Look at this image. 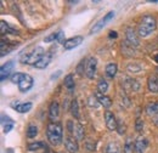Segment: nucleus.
Here are the masks:
<instances>
[{
    "label": "nucleus",
    "mask_w": 158,
    "mask_h": 153,
    "mask_svg": "<svg viewBox=\"0 0 158 153\" xmlns=\"http://www.w3.org/2000/svg\"><path fill=\"white\" fill-rule=\"evenodd\" d=\"M46 136L51 145L59 146L63 140V128L60 122H50L46 126Z\"/></svg>",
    "instance_id": "nucleus-1"
},
{
    "label": "nucleus",
    "mask_w": 158,
    "mask_h": 153,
    "mask_svg": "<svg viewBox=\"0 0 158 153\" xmlns=\"http://www.w3.org/2000/svg\"><path fill=\"white\" fill-rule=\"evenodd\" d=\"M157 28V19L151 15H145L138 27V34L141 38H147L148 35H151Z\"/></svg>",
    "instance_id": "nucleus-2"
},
{
    "label": "nucleus",
    "mask_w": 158,
    "mask_h": 153,
    "mask_svg": "<svg viewBox=\"0 0 158 153\" xmlns=\"http://www.w3.org/2000/svg\"><path fill=\"white\" fill-rule=\"evenodd\" d=\"M45 54H46L45 50H44L41 46H38V48H35L33 51L22 55L20 57V62L22 64H32V66H34Z\"/></svg>",
    "instance_id": "nucleus-3"
},
{
    "label": "nucleus",
    "mask_w": 158,
    "mask_h": 153,
    "mask_svg": "<svg viewBox=\"0 0 158 153\" xmlns=\"http://www.w3.org/2000/svg\"><path fill=\"white\" fill-rule=\"evenodd\" d=\"M113 17H114V11H110V12H107L102 19H99L96 23H94V26H93L91 29H90V34H95V33L100 32V31L107 24V22H110L111 19H113Z\"/></svg>",
    "instance_id": "nucleus-4"
},
{
    "label": "nucleus",
    "mask_w": 158,
    "mask_h": 153,
    "mask_svg": "<svg viewBox=\"0 0 158 153\" xmlns=\"http://www.w3.org/2000/svg\"><path fill=\"white\" fill-rule=\"evenodd\" d=\"M96 71H98V60L94 56L86 60V67H85V76L88 79H94L96 76Z\"/></svg>",
    "instance_id": "nucleus-5"
},
{
    "label": "nucleus",
    "mask_w": 158,
    "mask_h": 153,
    "mask_svg": "<svg viewBox=\"0 0 158 153\" xmlns=\"http://www.w3.org/2000/svg\"><path fill=\"white\" fill-rule=\"evenodd\" d=\"M125 38H127V43L133 46V48H138L140 45V39H139V34L131 28V27H128L125 29Z\"/></svg>",
    "instance_id": "nucleus-6"
},
{
    "label": "nucleus",
    "mask_w": 158,
    "mask_h": 153,
    "mask_svg": "<svg viewBox=\"0 0 158 153\" xmlns=\"http://www.w3.org/2000/svg\"><path fill=\"white\" fill-rule=\"evenodd\" d=\"M33 85H34V79H33V76L24 73L23 79L21 80V83L19 84V90H20L21 93H27V91H29V90L33 88Z\"/></svg>",
    "instance_id": "nucleus-7"
},
{
    "label": "nucleus",
    "mask_w": 158,
    "mask_h": 153,
    "mask_svg": "<svg viewBox=\"0 0 158 153\" xmlns=\"http://www.w3.org/2000/svg\"><path fill=\"white\" fill-rule=\"evenodd\" d=\"M105 123H106V126L110 131L117 130V128H118V122L116 119V115L113 114L111 111L105 112Z\"/></svg>",
    "instance_id": "nucleus-8"
},
{
    "label": "nucleus",
    "mask_w": 158,
    "mask_h": 153,
    "mask_svg": "<svg viewBox=\"0 0 158 153\" xmlns=\"http://www.w3.org/2000/svg\"><path fill=\"white\" fill-rule=\"evenodd\" d=\"M64 147L68 153H78L79 145L77 139H74L73 136H67L64 137Z\"/></svg>",
    "instance_id": "nucleus-9"
},
{
    "label": "nucleus",
    "mask_w": 158,
    "mask_h": 153,
    "mask_svg": "<svg viewBox=\"0 0 158 153\" xmlns=\"http://www.w3.org/2000/svg\"><path fill=\"white\" fill-rule=\"evenodd\" d=\"M83 40H84V38H83L81 35L72 37V38L64 40V43H63V48H64V50H72V49H74V48L79 46V45L83 43Z\"/></svg>",
    "instance_id": "nucleus-10"
},
{
    "label": "nucleus",
    "mask_w": 158,
    "mask_h": 153,
    "mask_svg": "<svg viewBox=\"0 0 158 153\" xmlns=\"http://www.w3.org/2000/svg\"><path fill=\"white\" fill-rule=\"evenodd\" d=\"M14 67H15L14 61H9V62H6L5 64L1 66V69H0V80L1 81H5V79L9 78L10 73L14 69Z\"/></svg>",
    "instance_id": "nucleus-11"
},
{
    "label": "nucleus",
    "mask_w": 158,
    "mask_h": 153,
    "mask_svg": "<svg viewBox=\"0 0 158 153\" xmlns=\"http://www.w3.org/2000/svg\"><path fill=\"white\" fill-rule=\"evenodd\" d=\"M148 147V140L145 136H139L135 140V152L136 153H145Z\"/></svg>",
    "instance_id": "nucleus-12"
},
{
    "label": "nucleus",
    "mask_w": 158,
    "mask_h": 153,
    "mask_svg": "<svg viewBox=\"0 0 158 153\" xmlns=\"http://www.w3.org/2000/svg\"><path fill=\"white\" fill-rule=\"evenodd\" d=\"M60 115V105L57 101H52L49 107V118L51 122H57Z\"/></svg>",
    "instance_id": "nucleus-13"
},
{
    "label": "nucleus",
    "mask_w": 158,
    "mask_h": 153,
    "mask_svg": "<svg viewBox=\"0 0 158 153\" xmlns=\"http://www.w3.org/2000/svg\"><path fill=\"white\" fill-rule=\"evenodd\" d=\"M51 60H52V54H51V52H46V54L34 64V67L38 68V69H45V68L50 64Z\"/></svg>",
    "instance_id": "nucleus-14"
},
{
    "label": "nucleus",
    "mask_w": 158,
    "mask_h": 153,
    "mask_svg": "<svg viewBox=\"0 0 158 153\" xmlns=\"http://www.w3.org/2000/svg\"><path fill=\"white\" fill-rule=\"evenodd\" d=\"M96 95V97H98V100H99V102H100V105L102 106V107H105L106 110H108L111 106H112V98L110 97V96H107V95H103V94H101V93H96L95 94Z\"/></svg>",
    "instance_id": "nucleus-15"
},
{
    "label": "nucleus",
    "mask_w": 158,
    "mask_h": 153,
    "mask_svg": "<svg viewBox=\"0 0 158 153\" xmlns=\"http://www.w3.org/2000/svg\"><path fill=\"white\" fill-rule=\"evenodd\" d=\"M147 88H148V91L152 93V94H157L158 93V78L155 74H151L148 76Z\"/></svg>",
    "instance_id": "nucleus-16"
},
{
    "label": "nucleus",
    "mask_w": 158,
    "mask_h": 153,
    "mask_svg": "<svg viewBox=\"0 0 158 153\" xmlns=\"http://www.w3.org/2000/svg\"><path fill=\"white\" fill-rule=\"evenodd\" d=\"M63 32L62 31H59V32H55V33H51V34H49L48 37H45L44 38V41L45 43H52V41H60V43H64V40H63Z\"/></svg>",
    "instance_id": "nucleus-17"
},
{
    "label": "nucleus",
    "mask_w": 158,
    "mask_h": 153,
    "mask_svg": "<svg viewBox=\"0 0 158 153\" xmlns=\"http://www.w3.org/2000/svg\"><path fill=\"white\" fill-rule=\"evenodd\" d=\"M117 72H118V66L114 63V62H112V63H108L107 66H106V69H105V73H106V76L107 78H110V79H113L116 74H117Z\"/></svg>",
    "instance_id": "nucleus-18"
},
{
    "label": "nucleus",
    "mask_w": 158,
    "mask_h": 153,
    "mask_svg": "<svg viewBox=\"0 0 158 153\" xmlns=\"http://www.w3.org/2000/svg\"><path fill=\"white\" fill-rule=\"evenodd\" d=\"M124 85L127 89L131 90V91H139L140 90V84L136 79H133V78H125V81H124Z\"/></svg>",
    "instance_id": "nucleus-19"
},
{
    "label": "nucleus",
    "mask_w": 158,
    "mask_h": 153,
    "mask_svg": "<svg viewBox=\"0 0 158 153\" xmlns=\"http://www.w3.org/2000/svg\"><path fill=\"white\" fill-rule=\"evenodd\" d=\"M123 152L124 153H134L135 152V141L133 140L131 136L127 137L124 146H123Z\"/></svg>",
    "instance_id": "nucleus-20"
},
{
    "label": "nucleus",
    "mask_w": 158,
    "mask_h": 153,
    "mask_svg": "<svg viewBox=\"0 0 158 153\" xmlns=\"http://www.w3.org/2000/svg\"><path fill=\"white\" fill-rule=\"evenodd\" d=\"M27 150L31 151V152H34V151H39V150H48V146L43 141H37V142L28 143L27 145Z\"/></svg>",
    "instance_id": "nucleus-21"
},
{
    "label": "nucleus",
    "mask_w": 158,
    "mask_h": 153,
    "mask_svg": "<svg viewBox=\"0 0 158 153\" xmlns=\"http://www.w3.org/2000/svg\"><path fill=\"white\" fill-rule=\"evenodd\" d=\"M146 113L150 117H157L158 115V101L156 102H150L146 106Z\"/></svg>",
    "instance_id": "nucleus-22"
},
{
    "label": "nucleus",
    "mask_w": 158,
    "mask_h": 153,
    "mask_svg": "<svg viewBox=\"0 0 158 153\" xmlns=\"http://www.w3.org/2000/svg\"><path fill=\"white\" fill-rule=\"evenodd\" d=\"M0 28H1V34L2 35H5V34H19V31L11 28L5 21L0 22Z\"/></svg>",
    "instance_id": "nucleus-23"
},
{
    "label": "nucleus",
    "mask_w": 158,
    "mask_h": 153,
    "mask_svg": "<svg viewBox=\"0 0 158 153\" xmlns=\"http://www.w3.org/2000/svg\"><path fill=\"white\" fill-rule=\"evenodd\" d=\"M74 137L77 139V140H83L84 139V136H85V130H84V126L81 125V124H79L77 123L76 125H74Z\"/></svg>",
    "instance_id": "nucleus-24"
},
{
    "label": "nucleus",
    "mask_w": 158,
    "mask_h": 153,
    "mask_svg": "<svg viewBox=\"0 0 158 153\" xmlns=\"http://www.w3.org/2000/svg\"><path fill=\"white\" fill-rule=\"evenodd\" d=\"M69 111H71V114L73 115L76 119H79V118H80V114H79V105H78V100H77V98H74V100L71 102Z\"/></svg>",
    "instance_id": "nucleus-25"
},
{
    "label": "nucleus",
    "mask_w": 158,
    "mask_h": 153,
    "mask_svg": "<svg viewBox=\"0 0 158 153\" xmlns=\"http://www.w3.org/2000/svg\"><path fill=\"white\" fill-rule=\"evenodd\" d=\"M105 153H122V150H120V146L117 142H110L106 146Z\"/></svg>",
    "instance_id": "nucleus-26"
},
{
    "label": "nucleus",
    "mask_w": 158,
    "mask_h": 153,
    "mask_svg": "<svg viewBox=\"0 0 158 153\" xmlns=\"http://www.w3.org/2000/svg\"><path fill=\"white\" fill-rule=\"evenodd\" d=\"M33 107V103L32 102H23V103H20L17 107H16V111L19 113H27L32 110Z\"/></svg>",
    "instance_id": "nucleus-27"
},
{
    "label": "nucleus",
    "mask_w": 158,
    "mask_h": 153,
    "mask_svg": "<svg viewBox=\"0 0 158 153\" xmlns=\"http://www.w3.org/2000/svg\"><path fill=\"white\" fill-rule=\"evenodd\" d=\"M107 90H108V81L103 78H100L99 83H98V91L105 95L107 93Z\"/></svg>",
    "instance_id": "nucleus-28"
},
{
    "label": "nucleus",
    "mask_w": 158,
    "mask_h": 153,
    "mask_svg": "<svg viewBox=\"0 0 158 153\" xmlns=\"http://www.w3.org/2000/svg\"><path fill=\"white\" fill-rule=\"evenodd\" d=\"M26 135L28 139H34L37 135H38V126L34 125V124H31L28 125L27 130H26Z\"/></svg>",
    "instance_id": "nucleus-29"
},
{
    "label": "nucleus",
    "mask_w": 158,
    "mask_h": 153,
    "mask_svg": "<svg viewBox=\"0 0 158 153\" xmlns=\"http://www.w3.org/2000/svg\"><path fill=\"white\" fill-rule=\"evenodd\" d=\"M63 84H64V86H66V88L72 93V91H73V89H74V78H73V76H72V74L66 76Z\"/></svg>",
    "instance_id": "nucleus-30"
},
{
    "label": "nucleus",
    "mask_w": 158,
    "mask_h": 153,
    "mask_svg": "<svg viewBox=\"0 0 158 153\" xmlns=\"http://www.w3.org/2000/svg\"><path fill=\"white\" fill-rule=\"evenodd\" d=\"M88 106L91 107V108H98L100 106V102L98 100L96 95H90L88 97Z\"/></svg>",
    "instance_id": "nucleus-31"
},
{
    "label": "nucleus",
    "mask_w": 158,
    "mask_h": 153,
    "mask_svg": "<svg viewBox=\"0 0 158 153\" xmlns=\"http://www.w3.org/2000/svg\"><path fill=\"white\" fill-rule=\"evenodd\" d=\"M85 67H86V60L83 58V60L79 62V64L77 66V69H76L79 76H83V74L85 73Z\"/></svg>",
    "instance_id": "nucleus-32"
},
{
    "label": "nucleus",
    "mask_w": 158,
    "mask_h": 153,
    "mask_svg": "<svg viewBox=\"0 0 158 153\" xmlns=\"http://www.w3.org/2000/svg\"><path fill=\"white\" fill-rule=\"evenodd\" d=\"M23 76H24V73H20V72H16L15 74H12L11 76V81L14 83V84H20L21 80L23 79Z\"/></svg>",
    "instance_id": "nucleus-33"
},
{
    "label": "nucleus",
    "mask_w": 158,
    "mask_h": 153,
    "mask_svg": "<svg viewBox=\"0 0 158 153\" xmlns=\"http://www.w3.org/2000/svg\"><path fill=\"white\" fill-rule=\"evenodd\" d=\"M135 130H136L138 133H141V131L143 130V120H142V119L138 118V119L135 120Z\"/></svg>",
    "instance_id": "nucleus-34"
},
{
    "label": "nucleus",
    "mask_w": 158,
    "mask_h": 153,
    "mask_svg": "<svg viewBox=\"0 0 158 153\" xmlns=\"http://www.w3.org/2000/svg\"><path fill=\"white\" fill-rule=\"evenodd\" d=\"M1 123L5 125V124H10V123H12V124H15V122L9 117V115H5L2 114L1 115Z\"/></svg>",
    "instance_id": "nucleus-35"
},
{
    "label": "nucleus",
    "mask_w": 158,
    "mask_h": 153,
    "mask_svg": "<svg viewBox=\"0 0 158 153\" xmlns=\"http://www.w3.org/2000/svg\"><path fill=\"white\" fill-rule=\"evenodd\" d=\"M74 123L72 122V120H68V123H67V129H68V133L69 134H73L74 133Z\"/></svg>",
    "instance_id": "nucleus-36"
},
{
    "label": "nucleus",
    "mask_w": 158,
    "mask_h": 153,
    "mask_svg": "<svg viewBox=\"0 0 158 153\" xmlns=\"http://www.w3.org/2000/svg\"><path fill=\"white\" fill-rule=\"evenodd\" d=\"M14 126H15V124H12V123H10V124H5V125H4V133H5V134L10 133V131L14 129Z\"/></svg>",
    "instance_id": "nucleus-37"
},
{
    "label": "nucleus",
    "mask_w": 158,
    "mask_h": 153,
    "mask_svg": "<svg viewBox=\"0 0 158 153\" xmlns=\"http://www.w3.org/2000/svg\"><path fill=\"white\" fill-rule=\"evenodd\" d=\"M140 69H141V67H140V66H135V64H134V66H131V64H130V66H128V71H129V72H130V71H133V73H139V72H140Z\"/></svg>",
    "instance_id": "nucleus-38"
},
{
    "label": "nucleus",
    "mask_w": 158,
    "mask_h": 153,
    "mask_svg": "<svg viewBox=\"0 0 158 153\" xmlns=\"http://www.w3.org/2000/svg\"><path fill=\"white\" fill-rule=\"evenodd\" d=\"M117 130H118V134L119 135H123L125 134V130H127V126L125 125H118V128H117Z\"/></svg>",
    "instance_id": "nucleus-39"
},
{
    "label": "nucleus",
    "mask_w": 158,
    "mask_h": 153,
    "mask_svg": "<svg viewBox=\"0 0 158 153\" xmlns=\"http://www.w3.org/2000/svg\"><path fill=\"white\" fill-rule=\"evenodd\" d=\"M108 37H110V38L116 39L117 37H118V34H117V32H116V31H110V34H108Z\"/></svg>",
    "instance_id": "nucleus-40"
},
{
    "label": "nucleus",
    "mask_w": 158,
    "mask_h": 153,
    "mask_svg": "<svg viewBox=\"0 0 158 153\" xmlns=\"http://www.w3.org/2000/svg\"><path fill=\"white\" fill-rule=\"evenodd\" d=\"M61 72H62V71H57L56 74H52V76H51V79H55V78H57L59 76H61Z\"/></svg>",
    "instance_id": "nucleus-41"
},
{
    "label": "nucleus",
    "mask_w": 158,
    "mask_h": 153,
    "mask_svg": "<svg viewBox=\"0 0 158 153\" xmlns=\"http://www.w3.org/2000/svg\"><path fill=\"white\" fill-rule=\"evenodd\" d=\"M153 122H155V124H156V125L158 126V115L156 117V118H155V120H153Z\"/></svg>",
    "instance_id": "nucleus-42"
},
{
    "label": "nucleus",
    "mask_w": 158,
    "mask_h": 153,
    "mask_svg": "<svg viewBox=\"0 0 158 153\" xmlns=\"http://www.w3.org/2000/svg\"><path fill=\"white\" fill-rule=\"evenodd\" d=\"M155 61L158 63V55H156V56H155Z\"/></svg>",
    "instance_id": "nucleus-43"
},
{
    "label": "nucleus",
    "mask_w": 158,
    "mask_h": 153,
    "mask_svg": "<svg viewBox=\"0 0 158 153\" xmlns=\"http://www.w3.org/2000/svg\"><path fill=\"white\" fill-rule=\"evenodd\" d=\"M46 153H55V152H51V151H49V150H48V151H46Z\"/></svg>",
    "instance_id": "nucleus-44"
},
{
    "label": "nucleus",
    "mask_w": 158,
    "mask_h": 153,
    "mask_svg": "<svg viewBox=\"0 0 158 153\" xmlns=\"http://www.w3.org/2000/svg\"><path fill=\"white\" fill-rule=\"evenodd\" d=\"M157 72H158V68H157Z\"/></svg>",
    "instance_id": "nucleus-45"
}]
</instances>
